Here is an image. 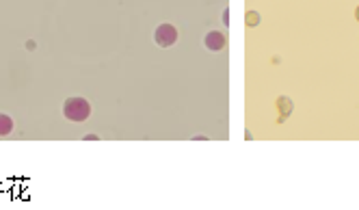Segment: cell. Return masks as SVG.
Wrapping results in <instances>:
<instances>
[{"instance_id": "obj_1", "label": "cell", "mask_w": 359, "mask_h": 210, "mask_svg": "<svg viewBox=\"0 0 359 210\" xmlns=\"http://www.w3.org/2000/svg\"><path fill=\"white\" fill-rule=\"evenodd\" d=\"M63 115L69 119V121H84L91 115V104L89 100H84V98H67L65 104H63Z\"/></svg>"}, {"instance_id": "obj_2", "label": "cell", "mask_w": 359, "mask_h": 210, "mask_svg": "<svg viewBox=\"0 0 359 210\" xmlns=\"http://www.w3.org/2000/svg\"><path fill=\"white\" fill-rule=\"evenodd\" d=\"M154 41L158 46H163V48L173 46L177 41V28L171 26V24H160L154 30Z\"/></svg>"}, {"instance_id": "obj_3", "label": "cell", "mask_w": 359, "mask_h": 210, "mask_svg": "<svg viewBox=\"0 0 359 210\" xmlns=\"http://www.w3.org/2000/svg\"><path fill=\"white\" fill-rule=\"evenodd\" d=\"M204 44L208 50H212V52H219V50H223L225 44H227V39L223 33H219V30H212V33H208L206 39H204Z\"/></svg>"}, {"instance_id": "obj_4", "label": "cell", "mask_w": 359, "mask_h": 210, "mask_svg": "<svg viewBox=\"0 0 359 210\" xmlns=\"http://www.w3.org/2000/svg\"><path fill=\"white\" fill-rule=\"evenodd\" d=\"M11 130H13V119L9 117V115L0 113V136L11 134Z\"/></svg>"}, {"instance_id": "obj_5", "label": "cell", "mask_w": 359, "mask_h": 210, "mask_svg": "<svg viewBox=\"0 0 359 210\" xmlns=\"http://www.w3.org/2000/svg\"><path fill=\"white\" fill-rule=\"evenodd\" d=\"M277 109L281 111L279 121H283V119H286L288 115L292 113V102H290V98H279V100H277Z\"/></svg>"}, {"instance_id": "obj_6", "label": "cell", "mask_w": 359, "mask_h": 210, "mask_svg": "<svg viewBox=\"0 0 359 210\" xmlns=\"http://www.w3.org/2000/svg\"><path fill=\"white\" fill-rule=\"evenodd\" d=\"M260 20H262V18H260L258 11H249L247 18H245V22H247V26H258V24H260Z\"/></svg>"}, {"instance_id": "obj_7", "label": "cell", "mask_w": 359, "mask_h": 210, "mask_svg": "<svg viewBox=\"0 0 359 210\" xmlns=\"http://www.w3.org/2000/svg\"><path fill=\"white\" fill-rule=\"evenodd\" d=\"M227 15H229V11L225 9V11H223V22H225V24H229V18H227Z\"/></svg>"}, {"instance_id": "obj_8", "label": "cell", "mask_w": 359, "mask_h": 210, "mask_svg": "<svg viewBox=\"0 0 359 210\" xmlns=\"http://www.w3.org/2000/svg\"><path fill=\"white\" fill-rule=\"evenodd\" d=\"M355 18H357V22H359V7L355 9Z\"/></svg>"}]
</instances>
